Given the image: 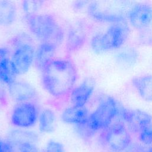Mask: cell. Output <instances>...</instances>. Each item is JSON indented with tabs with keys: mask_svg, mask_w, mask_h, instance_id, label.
Instances as JSON below:
<instances>
[{
	"mask_svg": "<svg viewBox=\"0 0 152 152\" xmlns=\"http://www.w3.org/2000/svg\"><path fill=\"white\" fill-rule=\"evenodd\" d=\"M140 141L144 144L152 145V123L138 133Z\"/></svg>",
	"mask_w": 152,
	"mask_h": 152,
	"instance_id": "obj_24",
	"label": "cell"
},
{
	"mask_svg": "<svg viewBox=\"0 0 152 152\" xmlns=\"http://www.w3.org/2000/svg\"><path fill=\"white\" fill-rule=\"evenodd\" d=\"M8 92L11 99L17 103L31 102L36 96L34 87L24 81L15 80L8 85Z\"/></svg>",
	"mask_w": 152,
	"mask_h": 152,
	"instance_id": "obj_11",
	"label": "cell"
},
{
	"mask_svg": "<svg viewBox=\"0 0 152 152\" xmlns=\"http://www.w3.org/2000/svg\"><path fill=\"white\" fill-rule=\"evenodd\" d=\"M43 152H65V148L62 144L55 140H49Z\"/></svg>",
	"mask_w": 152,
	"mask_h": 152,
	"instance_id": "obj_25",
	"label": "cell"
},
{
	"mask_svg": "<svg viewBox=\"0 0 152 152\" xmlns=\"http://www.w3.org/2000/svg\"><path fill=\"white\" fill-rule=\"evenodd\" d=\"M0 152H15L14 147L8 142L0 139Z\"/></svg>",
	"mask_w": 152,
	"mask_h": 152,
	"instance_id": "obj_27",
	"label": "cell"
},
{
	"mask_svg": "<svg viewBox=\"0 0 152 152\" xmlns=\"http://www.w3.org/2000/svg\"><path fill=\"white\" fill-rule=\"evenodd\" d=\"M147 28L141 31L143 33V34L140 37L141 39L142 43L145 44L147 45H152V32L150 31H147Z\"/></svg>",
	"mask_w": 152,
	"mask_h": 152,
	"instance_id": "obj_28",
	"label": "cell"
},
{
	"mask_svg": "<svg viewBox=\"0 0 152 152\" xmlns=\"http://www.w3.org/2000/svg\"><path fill=\"white\" fill-rule=\"evenodd\" d=\"M57 45L49 42L41 43L35 52L34 62L36 68L41 72L53 61Z\"/></svg>",
	"mask_w": 152,
	"mask_h": 152,
	"instance_id": "obj_13",
	"label": "cell"
},
{
	"mask_svg": "<svg viewBox=\"0 0 152 152\" xmlns=\"http://www.w3.org/2000/svg\"><path fill=\"white\" fill-rule=\"evenodd\" d=\"M117 118L126 126L129 132L139 133L152 123V116L142 110L130 109L119 106Z\"/></svg>",
	"mask_w": 152,
	"mask_h": 152,
	"instance_id": "obj_9",
	"label": "cell"
},
{
	"mask_svg": "<svg viewBox=\"0 0 152 152\" xmlns=\"http://www.w3.org/2000/svg\"><path fill=\"white\" fill-rule=\"evenodd\" d=\"M17 17V8L15 4L10 1H0V26L11 25Z\"/></svg>",
	"mask_w": 152,
	"mask_h": 152,
	"instance_id": "obj_18",
	"label": "cell"
},
{
	"mask_svg": "<svg viewBox=\"0 0 152 152\" xmlns=\"http://www.w3.org/2000/svg\"><path fill=\"white\" fill-rule=\"evenodd\" d=\"M94 89L93 81L87 79L74 87L70 93V100L72 106L84 107L91 97Z\"/></svg>",
	"mask_w": 152,
	"mask_h": 152,
	"instance_id": "obj_12",
	"label": "cell"
},
{
	"mask_svg": "<svg viewBox=\"0 0 152 152\" xmlns=\"http://www.w3.org/2000/svg\"><path fill=\"white\" fill-rule=\"evenodd\" d=\"M17 152H39L34 144L27 143L17 147Z\"/></svg>",
	"mask_w": 152,
	"mask_h": 152,
	"instance_id": "obj_26",
	"label": "cell"
},
{
	"mask_svg": "<svg viewBox=\"0 0 152 152\" xmlns=\"http://www.w3.org/2000/svg\"><path fill=\"white\" fill-rule=\"evenodd\" d=\"M10 51L8 48H0V61L7 56H10Z\"/></svg>",
	"mask_w": 152,
	"mask_h": 152,
	"instance_id": "obj_30",
	"label": "cell"
},
{
	"mask_svg": "<svg viewBox=\"0 0 152 152\" xmlns=\"http://www.w3.org/2000/svg\"><path fill=\"white\" fill-rule=\"evenodd\" d=\"M27 26L39 40L58 46L64 39V32L55 18L49 14H35L25 16Z\"/></svg>",
	"mask_w": 152,
	"mask_h": 152,
	"instance_id": "obj_3",
	"label": "cell"
},
{
	"mask_svg": "<svg viewBox=\"0 0 152 152\" xmlns=\"http://www.w3.org/2000/svg\"><path fill=\"white\" fill-rule=\"evenodd\" d=\"M132 6L127 1H94L88 4L87 12L96 21L115 24L125 22Z\"/></svg>",
	"mask_w": 152,
	"mask_h": 152,
	"instance_id": "obj_2",
	"label": "cell"
},
{
	"mask_svg": "<svg viewBox=\"0 0 152 152\" xmlns=\"http://www.w3.org/2000/svg\"><path fill=\"white\" fill-rule=\"evenodd\" d=\"M16 76L12 68L10 56L2 58L0 61V83L8 86L15 81Z\"/></svg>",
	"mask_w": 152,
	"mask_h": 152,
	"instance_id": "obj_21",
	"label": "cell"
},
{
	"mask_svg": "<svg viewBox=\"0 0 152 152\" xmlns=\"http://www.w3.org/2000/svg\"><path fill=\"white\" fill-rule=\"evenodd\" d=\"M115 54V60L118 65L124 68H129L137 61L138 53L132 47H124L118 49Z\"/></svg>",
	"mask_w": 152,
	"mask_h": 152,
	"instance_id": "obj_17",
	"label": "cell"
},
{
	"mask_svg": "<svg viewBox=\"0 0 152 152\" xmlns=\"http://www.w3.org/2000/svg\"><path fill=\"white\" fill-rule=\"evenodd\" d=\"M88 4L89 3L88 1H74L73 2L72 7L75 10H80L84 8L85 6L88 5Z\"/></svg>",
	"mask_w": 152,
	"mask_h": 152,
	"instance_id": "obj_29",
	"label": "cell"
},
{
	"mask_svg": "<svg viewBox=\"0 0 152 152\" xmlns=\"http://www.w3.org/2000/svg\"><path fill=\"white\" fill-rule=\"evenodd\" d=\"M128 19L131 26L138 30L148 28L152 23V6L145 2L134 4L128 13Z\"/></svg>",
	"mask_w": 152,
	"mask_h": 152,
	"instance_id": "obj_10",
	"label": "cell"
},
{
	"mask_svg": "<svg viewBox=\"0 0 152 152\" xmlns=\"http://www.w3.org/2000/svg\"><path fill=\"white\" fill-rule=\"evenodd\" d=\"M143 152H152V145H150L148 148H147Z\"/></svg>",
	"mask_w": 152,
	"mask_h": 152,
	"instance_id": "obj_31",
	"label": "cell"
},
{
	"mask_svg": "<svg viewBox=\"0 0 152 152\" xmlns=\"http://www.w3.org/2000/svg\"><path fill=\"white\" fill-rule=\"evenodd\" d=\"M77 80V71L73 63L64 59H55L42 72L45 90L55 97L70 93Z\"/></svg>",
	"mask_w": 152,
	"mask_h": 152,
	"instance_id": "obj_1",
	"label": "cell"
},
{
	"mask_svg": "<svg viewBox=\"0 0 152 152\" xmlns=\"http://www.w3.org/2000/svg\"><path fill=\"white\" fill-rule=\"evenodd\" d=\"M85 34L79 28H71L68 33L66 48L69 51H75L81 48L85 42Z\"/></svg>",
	"mask_w": 152,
	"mask_h": 152,
	"instance_id": "obj_20",
	"label": "cell"
},
{
	"mask_svg": "<svg viewBox=\"0 0 152 152\" xmlns=\"http://www.w3.org/2000/svg\"><path fill=\"white\" fill-rule=\"evenodd\" d=\"M131 84L142 99L152 102V74L136 77L132 80Z\"/></svg>",
	"mask_w": 152,
	"mask_h": 152,
	"instance_id": "obj_16",
	"label": "cell"
},
{
	"mask_svg": "<svg viewBox=\"0 0 152 152\" xmlns=\"http://www.w3.org/2000/svg\"><path fill=\"white\" fill-rule=\"evenodd\" d=\"M42 5L43 1H24L22 2V8L26 15L37 14Z\"/></svg>",
	"mask_w": 152,
	"mask_h": 152,
	"instance_id": "obj_22",
	"label": "cell"
},
{
	"mask_svg": "<svg viewBox=\"0 0 152 152\" xmlns=\"http://www.w3.org/2000/svg\"><path fill=\"white\" fill-rule=\"evenodd\" d=\"M129 34V28L125 21L112 24L104 32L98 33L92 37L90 46L96 53L118 50L122 47Z\"/></svg>",
	"mask_w": 152,
	"mask_h": 152,
	"instance_id": "obj_4",
	"label": "cell"
},
{
	"mask_svg": "<svg viewBox=\"0 0 152 152\" xmlns=\"http://www.w3.org/2000/svg\"><path fill=\"white\" fill-rule=\"evenodd\" d=\"M119 105L113 97L108 96L100 100L96 108L90 113L88 124L96 133L107 128L117 117Z\"/></svg>",
	"mask_w": 152,
	"mask_h": 152,
	"instance_id": "obj_5",
	"label": "cell"
},
{
	"mask_svg": "<svg viewBox=\"0 0 152 152\" xmlns=\"http://www.w3.org/2000/svg\"><path fill=\"white\" fill-rule=\"evenodd\" d=\"M10 57V62L16 75H23L28 71L34 62L36 50L28 42L17 41Z\"/></svg>",
	"mask_w": 152,
	"mask_h": 152,
	"instance_id": "obj_7",
	"label": "cell"
},
{
	"mask_svg": "<svg viewBox=\"0 0 152 152\" xmlns=\"http://www.w3.org/2000/svg\"><path fill=\"white\" fill-rule=\"evenodd\" d=\"M39 113L37 106L32 102L17 103L11 113V122L18 128H28L37 122Z\"/></svg>",
	"mask_w": 152,
	"mask_h": 152,
	"instance_id": "obj_8",
	"label": "cell"
},
{
	"mask_svg": "<svg viewBox=\"0 0 152 152\" xmlns=\"http://www.w3.org/2000/svg\"><path fill=\"white\" fill-rule=\"evenodd\" d=\"M37 122L39 130L42 132H51L55 130L56 116L52 109L46 108L39 113Z\"/></svg>",
	"mask_w": 152,
	"mask_h": 152,
	"instance_id": "obj_19",
	"label": "cell"
},
{
	"mask_svg": "<svg viewBox=\"0 0 152 152\" xmlns=\"http://www.w3.org/2000/svg\"><path fill=\"white\" fill-rule=\"evenodd\" d=\"M7 141L17 147L27 143L36 144L38 141V135L31 131L18 128L8 132Z\"/></svg>",
	"mask_w": 152,
	"mask_h": 152,
	"instance_id": "obj_15",
	"label": "cell"
},
{
	"mask_svg": "<svg viewBox=\"0 0 152 152\" xmlns=\"http://www.w3.org/2000/svg\"><path fill=\"white\" fill-rule=\"evenodd\" d=\"M75 131L77 134L83 139L88 140L94 135L96 132L90 127L88 121L82 124L75 125Z\"/></svg>",
	"mask_w": 152,
	"mask_h": 152,
	"instance_id": "obj_23",
	"label": "cell"
},
{
	"mask_svg": "<svg viewBox=\"0 0 152 152\" xmlns=\"http://www.w3.org/2000/svg\"><path fill=\"white\" fill-rule=\"evenodd\" d=\"M130 132L121 121L112 123L103 131L100 136L102 144L112 152H121L131 144Z\"/></svg>",
	"mask_w": 152,
	"mask_h": 152,
	"instance_id": "obj_6",
	"label": "cell"
},
{
	"mask_svg": "<svg viewBox=\"0 0 152 152\" xmlns=\"http://www.w3.org/2000/svg\"><path fill=\"white\" fill-rule=\"evenodd\" d=\"M90 113L86 106L77 107L72 106L65 108L61 113L62 121L68 124L75 125L86 122Z\"/></svg>",
	"mask_w": 152,
	"mask_h": 152,
	"instance_id": "obj_14",
	"label": "cell"
}]
</instances>
